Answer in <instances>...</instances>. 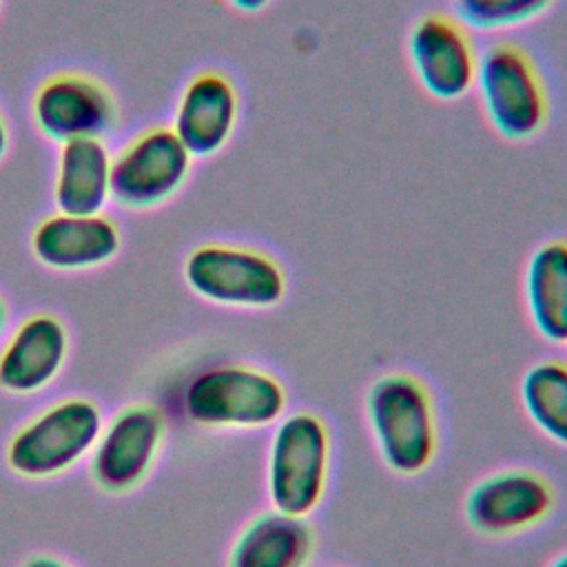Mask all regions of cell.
<instances>
[{
    "instance_id": "1",
    "label": "cell",
    "mask_w": 567,
    "mask_h": 567,
    "mask_svg": "<svg viewBox=\"0 0 567 567\" xmlns=\"http://www.w3.org/2000/svg\"><path fill=\"white\" fill-rule=\"evenodd\" d=\"M365 416L383 463L421 474L436 454V414L425 385L403 372L379 377L365 394Z\"/></svg>"
},
{
    "instance_id": "2",
    "label": "cell",
    "mask_w": 567,
    "mask_h": 567,
    "mask_svg": "<svg viewBox=\"0 0 567 567\" xmlns=\"http://www.w3.org/2000/svg\"><path fill=\"white\" fill-rule=\"evenodd\" d=\"M474 89L489 126L509 142L536 137L549 117L545 82L514 42H494L478 55Z\"/></svg>"
},
{
    "instance_id": "3",
    "label": "cell",
    "mask_w": 567,
    "mask_h": 567,
    "mask_svg": "<svg viewBox=\"0 0 567 567\" xmlns=\"http://www.w3.org/2000/svg\"><path fill=\"white\" fill-rule=\"evenodd\" d=\"M330 434L321 416L292 412L277 421L268 450V496L272 509L308 516L326 494Z\"/></svg>"
},
{
    "instance_id": "4",
    "label": "cell",
    "mask_w": 567,
    "mask_h": 567,
    "mask_svg": "<svg viewBox=\"0 0 567 567\" xmlns=\"http://www.w3.org/2000/svg\"><path fill=\"white\" fill-rule=\"evenodd\" d=\"M188 288L204 301L264 310L284 301L288 277L264 250L237 244H202L184 261Z\"/></svg>"
},
{
    "instance_id": "5",
    "label": "cell",
    "mask_w": 567,
    "mask_h": 567,
    "mask_svg": "<svg viewBox=\"0 0 567 567\" xmlns=\"http://www.w3.org/2000/svg\"><path fill=\"white\" fill-rule=\"evenodd\" d=\"M286 403L279 379L246 365L204 370L184 394L186 414L204 427H266L284 416Z\"/></svg>"
},
{
    "instance_id": "6",
    "label": "cell",
    "mask_w": 567,
    "mask_h": 567,
    "mask_svg": "<svg viewBox=\"0 0 567 567\" xmlns=\"http://www.w3.org/2000/svg\"><path fill=\"white\" fill-rule=\"evenodd\" d=\"M102 432V414L86 399H66L18 430L7 447L9 467L27 478L62 474L86 456Z\"/></svg>"
},
{
    "instance_id": "7",
    "label": "cell",
    "mask_w": 567,
    "mask_h": 567,
    "mask_svg": "<svg viewBox=\"0 0 567 567\" xmlns=\"http://www.w3.org/2000/svg\"><path fill=\"white\" fill-rule=\"evenodd\" d=\"M193 155L171 126H151L111 159V199L128 210H151L186 184Z\"/></svg>"
},
{
    "instance_id": "8",
    "label": "cell",
    "mask_w": 567,
    "mask_h": 567,
    "mask_svg": "<svg viewBox=\"0 0 567 567\" xmlns=\"http://www.w3.org/2000/svg\"><path fill=\"white\" fill-rule=\"evenodd\" d=\"M35 128L51 142L104 137L117 124V102L97 78L60 71L40 82L31 100Z\"/></svg>"
},
{
    "instance_id": "9",
    "label": "cell",
    "mask_w": 567,
    "mask_h": 567,
    "mask_svg": "<svg viewBox=\"0 0 567 567\" xmlns=\"http://www.w3.org/2000/svg\"><path fill=\"white\" fill-rule=\"evenodd\" d=\"M408 58L416 82L434 100L454 102L474 89L478 53L456 16H421L408 35Z\"/></svg>"
},
{
    "instance_id": "10",
    "label": "cell",
    "mask_w": 567,
    "mask_h": 567,
    "mask_svg": "<svg viewBox=\"0 0 567 567\" xmlns=\"http://www.w3.org/2000/svg\"><path fill=\"white\" fill-rule=\"evenodd\" d=\"M554 507V489L532 470H503L481 478L465 496V518L483 536L525 532Z\"/></svg>"
},
{
    "instance_id": "11",
    "label": "cell",
    "mask_w": 567,
    "mask_h": 567,
    "mask_svg": "<svg viewBox=\"0 0 567 567\" xmlns=\"http://www.w3.org/2000/svg\"><path fill=\"white\" fill-rule=\"evenodd\" d=\"M164 439L162 414L144 403L120 410L91 450L93 481L106 492H128L153 467Z\"/></svg>"
},
{
    "instance_id": "12",
    "label": "cell",
    "mask_w": 567,
    "mask_h": 567,
    "mask_svg": "<svg viewBox=\"0 0 567 567\" xmlns=\"http://www.w3.org/2000/svg\"><path fill=\"white\" fill-rule=\"evenodd\" d=\"M239 122V93L221 71L195 73L179 93L173 133L195 159L217 155L233 137Z\"/></svg>"
},
{
    "instance_id": "13",
    "label": "cell",
    "mask_w": 567,
    "mask_h": 567,
    "mask_svg": "<svg viewBox=\"0 0 567 567\" xmlns=\"http://www.w3.org/2000/svg\"><path fill=\"white\" fill-rule=\"evenodd\" d=\"M122 246L117 224L104 213L44 217L33 235V257L51 270H89L109 264Z\"/></svg>"
},
{
    "instance_id": "14",
    "label": "cell",
    "mask_w": 567,
    "mask_h": 567,
    "mask_svg": "<svg viewBox=\"0 0 567 567\" xmlns=\"http://www.w3.org/2000/svg\"><path fill=\"white\" fill-rule=\"evenodd\" d=\"M69 334L55 315L27 317L0 354V388L11 394H33L47 388L64 365Z\"/></svg>"
},
{
    "instance_id": "15",
    "label": "cell",
    "mask_w": 567,
    "mask_h": 567,
    "mask_svg": "<svg viewBox=\"0 0 567 567\" xmlns=\"http://www.w3.org/2000/svg\"><path fill=\"white\" fill-rule=\"evenodd\" d=\"M111 153L102 137L60 144L53 204L66 215H97L111 202Z\"/></svg>"
},
{
    "instance_id": "16",
    "label": "cell",
    "mask_w": 567,
    "mask_h": 567,
    "mask_svg": "<svg viewBox=\"0 0 567 567\" xmlns=\"http://www.w3.org/2000/svg\"><path fill=\"white\" fill-rule=\"evenodd\" d=\"M312 545V529L303 516L264 512L239 532L228 567H306Z\"/></svg>"
},
{
    "instance_id": "17",
    "label": "cell",
    "mask_w": 567,
    "mask_h": 567,
    "mask_svg": "<svg viewBox=\"0 0 567 567\" xmlns=\"http://www.w3.org/2000/svg\"><path fill=\"white\" fill-rule=\"evenodd\" d=\"M523 295L534 330L549 343H567V239H549L529 255Z\"/></svg>"
},
{
    "instance_id": "18",
    "label": "cell",
    "mask_w": 567,
    "mask_h": 567,
    "mask_svg": "<svg viewBox=\"0 0 567 567\" xmlns=\"http://www.w3.org/2000/svg\"><path fill=\"white\" fill-rule=\"evenodd\" d=\"M520 403L534 427L567 447V363H534L520 379Z\"/></svg>"
},
{
    "instance_id": "19",
    "label": "cell",
    "mask_w": 567,
    "mask_h": 567,
    "mask_svg": "<svg viewBox=\"0 0 567 567\" xmlns=\"http://www.w3.org/2000/svg\"><path fill=\"white\" fill-rule=\"evenodd\" d=\"M554 0H454L456 18L474 31H505L543 16Z\"/></svg>"
},
{
    "instance_id": "20",
    "label": "cell",
    "mask_w": 567,
    "mask_h": 567,
    "mask_svg": "<svg viewBox=\"0 0 567 567\" xmlns=\"http://www.w3.org/2000/svg\"><path fill=\"white\" fill-rule=\"evenodd\" d=\"M233 9L241 11V13H259L264 11L272 0H226Z\"/></svg>"
},
{
    "instance_id": "21",
    "label": "cell",
    "mask_w": 567,
    "mask_h": 567,
    "mask_svg": "<svg viewBox=\"0 0 567 567\" xmlns=\"http://www.w3.org/2000/svg\"><path fill=\"white\" fill-rule=\"evenodd\" d=\"M22 567H69V565L51 556H35V558H29Z\"/></svg>"
},
{
    "instance_id": "22",
    "label": "cell",
    "mask_w": 567,
    "mask_h": 567,
    "mask_svg": "<svg viewBox=\"0 0 567 567\" xmlns=\"http://www.w3.org/2000/svg\"><path fill=\"white\" fill-rule=\"evenodd\" d=\"M9 126H7V122H4V117H2V113H0V159H4V155H7V151H9Z\"/></svg>"
},
{
    "instance_id": "23",
    "label": "cell",
    "mask_w": 567,
    "mask_h": 567,
    "mask_svg": "<svg viewBox=\"0 0 567 567\" xmlns=\"http://www.w3.org/2000/svg\"><path fill=\"white\" fill-rule=\"evenodd\" d=\"M547 567H567V551H565V554H560L558 558H554Z\"/></svg>"
},
{
    "instance_id": "24",
    "label": "cell",
    "mask_w": 567,
    "mask_h": 567,
    "mask_svg": "<svg viewBox=\"0 0 567 567\" xmlns=\"http://www.w3.org/2000/svg\"><path fill=\"white\" fill-rule=\"evenodd\" d=\"M4 323H7V306H4V301L0 297V332L4 330Z\"/></svg>"
},
{
    "instance_id": "25",
    "label": "cell",
    "mask_w": 567,
    "mask_h": 567,
    "mask_svg": "<svg viewBox=\"0 0 567 567\" xmlns=\"http://www.w3.org/2000/svg\"><path fill=\"white\" fill-rule=\"evenodd\" d=\"M0 11H2V0H0Z\"/></svg>"
}]
</instances>
